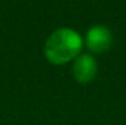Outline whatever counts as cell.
Returning <instances> with one entry per match:
<instances>
[{
  "label": "cell",
  "instance_id": "6da1fadb",
  "mask_svg": "<svg viewBox=\"0 0 126 125\" xmlns=\"http://www.w3.org/2000/svg\"><path fill=\"white\" fill-rule=\"evenodd\" d=\"M83 40L77 31L71 28H59L48 36L44 46V55L52 65L70 62L80 53Z\"/></svg>",
  "mask_w": 126,
  "mask_h": 125
},
{
  "label": "cell",
  "instance_id": "7a4b0ae2",
  "mask_svg": "<svg viewBox=\"0 0 126 125\" xmlns=\"http://www.w3.org/2000/svg\"><path fill=\"white\" fill-rule=\"evenodd\" d=\"M111 44V32L105 26H94L87 31L86 46L93 53H103Z\"/></svg>",
  "mask_w": 126,
  "mask_h": 125
},
{
  "label": "cell",
  "instance_id": "3957f363",
  "mask_svg": "<svg viewBox=\"0 0 126 125\" xmlns=\"http://www.w3.org/2000/svg\"><path fill=\"white\" fill-rule=\"evenodd\" d=\"M73 73L74 77L80 83H87L94 78L95 73H97V62L91 55L82 54L74 62Z\"/></svg>",
  "mask_w": 126,
  "mask_h": 125
}]
</instances>
